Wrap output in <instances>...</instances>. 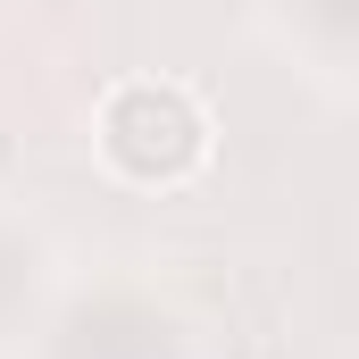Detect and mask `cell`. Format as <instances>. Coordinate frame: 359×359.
<instances>
[{
    "label": "cell",
    "mask_w": 359,
    "mask_h": 359,
    "mask_svg": "<svg viewBox=\"0 0 359 359\" xmlns=\"http://www.w3.org/2000/svg\"><path fill=\"white\" fill-rule=\"evenodd\" d=\"M92 151L134 192H184L217 159V117L184 76H117L92 109Z\"/></svg>",
    "instance_id": "6da1fadb"
}]
</instances>
